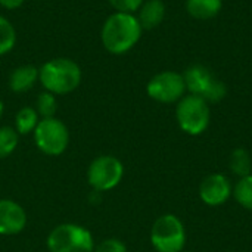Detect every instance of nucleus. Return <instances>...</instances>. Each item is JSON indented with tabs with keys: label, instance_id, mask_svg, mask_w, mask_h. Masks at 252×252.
Masks as SVG:
<instances>
[{
	"label": "nucleus",
	"instance_id": "f257e3e1",
	"mask_svg": "<svg viewBox=\"0 0 252 252\" xmlns=\"http://www.w3.org/2000/svg\"><path fill=\"white\" fill-rule=\"evenodd\" d=\"M142 25L133 13H112L103 24L100 38L103 47L114 53L123 55L131 50L142 37Z\"/></svg>",
	"mask_w": 252,
	"mask_h": 252
},
{
	"label": "nucleus",
	"instance_id": "f03ea898",
	"mask_svg": "<svg viewBox=\"0 0 252 252\" xmlns=\"http://www.w3.org/2000/svg\"><path fill=\"white\" fill-rule=\"evenodd\" d=\"M38 78L46 92L53 94H68L81 83L80 66L66 58H55L38 69Z\"/></svg>",
	"mask_w": 252,
	"mask_h": 252
},
{
	"label": "nucleus",
	"instance_id": "7ed1b4c3",
	"mask_svg": "<svg viewBox=\"0 0 252 252\" xmlns=\"http://www.w3.org/2000/svg\"><path fill=\"white\" fill-rule=\"evenodd\" d=\"M47 248L50 252H94V241L84 226L63 223L49 233Z\"/></svg>",
	"mask_w": 252,
	"mask_h": 252
},
{
	"label": "nucleus",
	"instance_id": "20e7f679",
	"mask_svg": "<svg viewBox=\"0 0 252 252\" xmlns=\"http://www.w3.org/2000/svg\"><path fill=\"white\" fill-rule=\"evenodd\" d=\"M183 78H185L186 90H189L190 94L202 97L208 103L220 102L227 94L226 84L220 81L205 65L201 63L190 65L185 71Z\"/></svg>",
	"mask_w": 252,
	"mask_h": 252
},
{
	"label": "nucleus",
	"instance_id": "39448f33",
	"mask_svg": "<svg viewBox=\"0 0 252 252\" xmlns=\"http://www.w3.org/2000/svg\"><path fill=\"white\" fill-rule=\"evenodd\" d=\"M176 118L179 127L185 133L190 136L202 134L208 128L210 118H211L208 102H205L202 97H198L195 94L183 96L177 102Z\"/></svg>",
	"mask_w": 252,
	"mask_h": 252
},
{
	"label": "nucleus",
	"instance_id": "423d86ee",
	"mask_svg": "<svg viewBox=\"0 0 252 252\" xmlns=\"http://www.w3.org/2000/svg\"><path fill=\"white\" fill-rule=\"evenodd\" d=\"M151 242L158 252L183 251L186 232L182 220L174 214H164L157 219L151 229Z\"/></svg>",
	"mask_w": 252,
	"mask_h": 252
},
{
	"label": "nucleus",
	"instance_id": "0eeeda50",
	"mask_svg": "<svg viewBox=\"0 0 252 252\" xmlns=\"http://www.w3.org/2000/svg\"><path fill=\"white\" fill-rule=\"evenodd\" d=\"M32 133L37 148L49 157L62 155L69 145V131L66 126L55 117L41 118Z\"/></svg>",
	"mask_w": 252,
	"mask_h": 252
},
{
	"label": "nucleus",
	"instance_id": "6e6552de",
	"mask_svg": "<svg viewBox=\"0 0 252 252\" xmlns=\"http://www.w3.org/2000/svg\"><path fill=\"white\" fill-rule=\"evenodd\" d=\"M124 176L123 162L112 155H100L87 170V182L96 192H108L120 185Z\"/></svg>",
	"mask_w": 252,
	"mask_h": 252
},
{
	"label": "nucleus",
	"instance_id": "1a4fd4ad",
	"mask_svg": "<svg viewBox=\"0 0 252 252\" xmlns=\"http://www.w3.org/2000/svg\"><path fill=\"white\" fill-rule=\"evenodd\" d=\"M148 96L159 103L179 102L186 92L183 74L176 71H162L154 75L146 86Z\"/></svg>",
	"mask_w": 252,
	"mask_h": 252
},
{
	"label": "nucleus",
	"instance_id": "9d476101",
	"mask_svg": "<svg viewBox=\"0 0 252 252\" xmlns=\"http://www.w3.org/2000/svg\"><path fill=\"white\" fill-rule=\"evenodd\" d=\"M232 195V186L226 176L210 174L199 186V196L204 204L210 207L223 205Z\"/></svg>",
	"mask_w": 252,
	"mask_h": 252
},
{
	"label": "nucleus",
	"instance_id": "9b49d317",
	"mask_svg": "<svg viewBox=\"0 0 252 252\" xmlns=\"http://www.w3.org/2000/svg\"><path fill=\"white\" fill-rule=\"evenodd\" d=\"M27 226L25 210L12 199H0V235L12 236L21 233Z\"/></svg>",
	"mask_w": 252,
	"mask_h": 252
},
{
	"label": "nucleus",
	"instance_id": "f8f14e48",
	"mask_svg": "<svg viewBox=\"0 0 252 252\" xmlns=\"http://www.w3.org/2000/svg\"><path fill=\"white\" fill-rule=\"evenodd\" d=\"M139 12V22L143 30L157 28L165 18V4L162 0H148L143 1Z\"/></svg>",
	"mask_w": 252,
	"mask_h": 252
},
{
	"label": "nucleus",
	"instance_id": "ddd939ff",
	"mask_svg": "<svg viewBox=\"0 0 252 252\" xmlns=\"http://www.w3.org/2000/svg\"><path fill=\"white\" fill-rule=\"evenodd\" d=\"M38 78V69L32 65H21L9 77V87L15 93L30 90Z\"/></svg>",
	"mask_w": 252,
	"mask_h": 252
},
{
	"label": "nucleus",
	"instance_id": "4468645a",
	"mask_svg": "<svg viewBox=\"0 0 252 252\" xmlns=\"http://www.w3.org/2000/svg\"><path fill=\"white\" fill-rule=\"evenodd\" d=\"M223 7V0H186L188 13L199 21L216 18Z\"/></svg>",
	"mask_w": 252,
	"mask_h": 252
},
{
	"label": "nucleus",
	"instance_id": "2eb2a0df",
	"mask_svg": "<svg viewBox=\"0 0 252 252\" xmlns=\"http://www.w3.org/2000/svg\"><path fill=\"white\" fill-rule=\"evenodd\" d=\"M38 121V114L34 108H21L15 117V130L18 131V134H30L35 130Z\"/></svg>",
	"mask_w": 252,
	"mask_h": 252
},
{
	"label": "nucleus",
	"instance_id": "dca6fc26",
	"mask_svg": "<svg viewBox=\"0 0 252 252\" xmlns=\"http://www.w3.org/2000/svg\"><path fill=\"white\" fill-rule=\"evenodd\" d=\"M229 165H230V170H232L236 176H239L241 179H242V177H247V176L251 174V155H250L248 151H245L244 148H236V149L230 154Z\"/></svg>",
	"mask_w": 252,
	"mask_h": 252
},
{
	"label": "nucleus",
	"instance_id": "f3484780",
	"mask_svg": "<svg viewBox=\"0 0 252 252\" xmlns=\"http://www.w3.org/2000/svg\"><path fill=\"white\" fill-rule=\"evenodd\" d=\"M18 142L19 134L15 128L9 126L0 127V159H4L12 155L18 146Z\"/></svg>",
	"mask_w": 252,
	"mask_h": 252
},
{
	"label": "nucleus",
	"instance_id": "a211bd4d",
	"mask_svg": "<svg viewBox=\"0 0 252 252\" xmlns=\"http://www.w3.org/2000/svg\"><path fill=\"white\" fill-rule=\"evenodd\" d=\"M233 196L238 201V204L247 210L252 211V174L242 177L233 190Z\"/></svg>",
	"mask_w": 252,
	"mask_h": 252
},
{
	"label": "nucleus",
	"instance_id": "6ab92c4d",
	"mask_svg": "<svg viewBox=\"0 0 252 252\" xmlns=\"http://www.w3.org/2000/svg\"><path fill=\"white\" fill-rule=\"evenodd\" d=\"M16 41V32L13 25L3 16H0V56L10 52Z\"/></svg>",
	"mask_w": 252,
	"mask_h": 252
},
{
	"label": "nucleus",
	"instance_id": "aec40b11",
	"mask_svg": "<svg viewBox=\"0 0 252 252\" xmlns=\"http://www.w3.org/2000/svg\"><path fill=\"white\" fill-rule=\"evenodd\" d=\"M58 109L56 97L50 92H43L37 97V114L41 118H53Z\"/></svg>",
	"mask_w": 252,
	"mask_h": 252
},
{
	"label": "nucleus",
	"instance_id": "412c9836",
	"mask_svg": "<svg viewBox=\"0 0 252 252\" xmlns=\"http://www.w3.org/2000/svg\"><path fill=\"white\" fill-rule=\"evenodd\" d=\"M111 6L121 13H134L140 9L143 0H109Z\"/></svg>",
	"mask_w": 252,
	"mask_h": 252
},
{
	"label": "nucleus",
	"instance_id": "4be33fe9",
	"mask_svg": "<svg viewBox=\"0 0 252 252\" xmlns=\"http://www.w3.org/2000/svg\"><path fill=\"white\" fill-rule=\"evenodd\" d=\"M94 252H127V247L124 245L123 241L109 238V239L102 241L99 245H96Z\"/></svg>",
	"mask_w": 252,
	"mask_h": 252
},
{
	"label": "nucleus",
	"instance_id": "5701e85b",
	"mask_svg": "<svg viewBox=\"0 0 252 252\" xmlns=\"http://www.w3.org/2000/svg\"><path fill=\"white\" fill-rule=\"evenodd\" d=\"M24 3V0H0V4L7 9H16Z\"/></svg>",
	"mask_w": 252,
	"mask_h": 252
},
{
	"label": "nucleus",
	"instance_id": "b1692460",
	"mask_svg": "<svg viewBox=\"0 0 252 252\" xmlns=\"http://www.w3.org/2000/svg\"><path fill=\"white\" fill-rule=\"evenodd\" d=\"M1 114H3V102L0 100V117H1Z\"/></svg>",
	"mask_w": 252,
	"mask_h": 252
},
{
	"label": "nucleus",
	"instance_id": "393cba45",
	"mask_svg": "<svg viewBox=\"0 0 252 252\" xmlns=\"http://www.w3.org/2000/svg\"><path fill=\"white\" fill-rule=\"evenodd\" d=\"M182 252H185V251H182Z\"/></svg>",
	"mask_w": 252,
	"mask_h": 252
}]
</instances>
